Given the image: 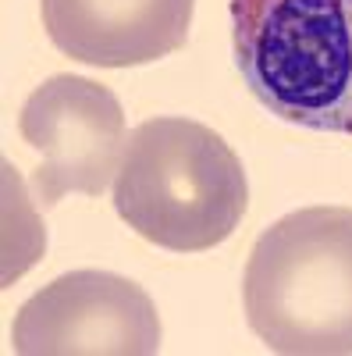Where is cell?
I'll return each mask as SVG.
<instances>
[{
	"label": "cell",
	"instance_id": "8992f818",
	"mask_svg": "<svg viewBox=\"0 0 352 356\" xmlns=\"http://www.w3.org/2000/svg\"><path fill=\"white\" fill-rule=\"evenodd\" d=\"M50 43L72 61L139 68L182 50L196 0H40Z\"/></svg>",
	"mask_w": 352,
	"mask_h": 356
},
{
	"label": "cell",
	"instance_id": "7a4b0ae2",
	"mask_svg": "<svg viewBox=\"0 0 352 356\" xmlns=\"http://www.w3.org/2000/svg\"><path fill=\"white\" fill-rule=\"evenodd\" d=\"M242 307L253 335L285 356H352V211L303 207L249 250Z\"/></svg>",
	"mask_w": 352,
	"mask_h": 356
},
{
	"label": "cell",
	"instance_id": "6da1fadb",
	"mask_svg": "<svg viewBox=\"0 0 352 356\" xmlns=\"http://www.w3.org/2000/svg\"><path fill=\"white\" fill-rule=\"evenodd\" d=\"M249 182L221 132L192 118H150L125 146L114 211L139 239L171 253H207L239 228Z\"/></svg>",
	"mask_w": 352,
	"mask_h": 356
},
{
	"label": "cell",
	"instance_id": "5b68a950",
	"mask_svg": "<svg viewBox=\"0 0 352 356\" xmlns=\"http://www.w3.org/2000/svg\"><path fill=\"white\" fill-rule=\"evenodd\" d=\"M22 139L40 150L43 164L33 189L43 207L68 193L100 196L125 157V111L114 89L82 75H53L36 86L18 114Z\"/></svg>",
	"mask_w": 352,
	"mask_h": 356
},
{
	"label": "cell",
	"instance_id": "277c9868",
	"mask_svg": "<svg viewBox=\"0 0 352 356\" xmlns=\"http://www.w3.org/2000/svg\"><path fill=\"white\" fill-rule=\"evenodd\" d=\"M11 346L18 356H153L160 314L139 282L82 267L22 303Z\"/></svg>",
	"mask_w": 352,
	"mask_h": 356
},
{
	"label": "cell",
	"instance_id": "3957f363",
	"mask_svg": "<svg viewBox=\"0 0 352 356\" xmlns=\"http://www.w3.org/2000/svg\"><path fill=\"white\" fill-rule=\"evenodd\" d=\"M231 47L267 114L352 136V0H231Z\"/></svg>",
	"mask_w": 352,
	"mask_h": 356
}]
</instances>
